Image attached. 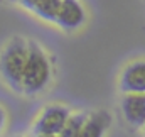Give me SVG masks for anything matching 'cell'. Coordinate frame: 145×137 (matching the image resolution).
Segmentation results:
<instances>
[{"instance_id": "cell-1", "label": "cell", "mask_w": 145, "mask_h": 137, "mask_svg": "<svg viewBox=\"0 0 145 137\" xmlns=\"http://www.w3.org/2000/svg\"><path fill=\"white\" fill-rule=\"evenodd\" d=\"M29 58V42L22 37H14L0 54V74L3 81L15 92H22L24 69Z\"/></svg>"}, {"instance_id": "cell-2", "label": "cell", "mask_w": 145, "mask_h": 137, "mask_svg": "<svg viewBox=\"0 0 145 137\" xmlns=\"http://www.w3.org/2000/svg\"><path fill=\"white\" fill-rule=\"evenodd\" d=\"M49 81H51V63L44 49L36 42H29V58L22 78V93L37 95L49 85Z\"/></svg>"}, {"instance_id": "cell-3", "label": "cell", "mask_w": 145, "mask_h": 137, "mask_svg": "<svg viewBox=\"0 0 145 137\" xmlns=\"http://www.w3.org/2000/svg\"><path fill=\"white\" fill-rule=\"evenodd\" d=\"M71 113L66 107L63 105H51L42 110V113L37 117L36 124L32 127L34 134H51V136H59L69 120Z\"/></svg>"}, {"instance_id": "cell-4", "label": "cell", "mask_w": 145, "mask_h": 137, "mask_svg": "<svg viewBox=\"0 0 145 137\" xmlns=\"http://www.w3.org/2000/svg\"><path fill=\"white\" fill-rule=\"evenodd\" d=\"M84 19H86V14L79 0H63L54 24L64 31H74L83 26Z\"/></svg>"}, {"instance_id": "cell-5", "label": "cell", "mask_w": 145, "mask_h": 137, "mask_svg": "<svg viewBox=\"0 0 145 137\" xmlns=\"http://www.w3.org/2000/svg\"><path fill=\"white\" fill-rule=\"evenodd\" d=\"M120 88L125 93H145V61H133L123 69Z\"/></svg>"}, {"instance_id": "cell-6", "label": "cell", "mask_w": 145, "mask_h": 137, "mask_svg": "<svg viewBox=\"0 0 145 137\" xmlns=\"http://www.w3.org/2000/svg\"><path fill=\"white\" fill-rule=\"evenodd\" d=\"M121 112L133 127L145 125V93H125L121 98Z\"/></svg>"}, {"instance_id": "cell-7", "label": "cell", "mask_w": 145, "mask_h": 137, "mask_svg": "<svg viewBox=\"0 0 145 137\" xmlns=\"http://www.w3.org/2000/svg\"><path fill=\"white\" fill-rule=\"evenodd\" d=\"M110 122H111V117L108 112H105V110L95 112V113L88 115L86 124H84L79 137H103L106 129L110 127Z\"/></svg>"}, {"instance_id": "cell-8", "label": "cell", "mask_w": 145, "mask_h": 137, "mask_svg": "<svg viewBox=\"0 0 145 137\" xmlns=\"http://www.w3.org/2000/svg\"><path fill=\"white\" fill-rule=\"evenodd\" d=\"M86 115L84 113H72L69 117V120L66 122L63 132L59 134V137H79L84 124H86Z\"/></svg>"}, {"instance_id": "cell-9", "label": "cell", "mask_w": 145, "mask_h": 137, "mask_svg": "<svg viewBox=\"0 0 145 137\" xmlns=\"http://www.w3.org/2000/svg\"><path fill=\"white\" fill-rule=\"evenodd\" d=\"M61 3L63 0H46L44 3H40L36 9L37 17L44 19V20H49V22H56L57 19V14H59V9H61Z\"/></svg>"}, {"instance_id": "cell-10", "label": "cell", "mask_w": 145, "mask_h": 137, "mask_svg": "<svg viewBox=\"0 0 145 137\" xmlns=\"http://www.w3.org/2000/svg\"><path fill=\"white\" fill-rule=\"evenodd\" d=\"M27 10H31V12H36V9L40 5V3H44L46 0H19Z\"/></svg>"}, {"instance_id": "cell-11", "label": "cell", "mask_w": 145, "mask_h": 137, "mask_svg": "<svg viewBox=\"0 0 145 137\" xmlns=\"http://www.w3.org/2000/svg\"><path fill=\"white\" fill-rule=\"evenodd\" d=\"M5 119H7V115H5V110L0 107V132L3 130V127H5Z\"/></svg>"}, {"instance_id": "cell-12", "label": "cell", "mask_w": 145, "mask_h": 137, "mask_svg": "<svg viewBox=\"0 0 145 137\" xmlns=\"http://www.w3.org/2000/svg\"><path fill=\"white\" fill-rule=\"evenodd\" d=\"M34 137H59V136H51V134H34Z\"/></svg>"}, {"instance_id": "cell-13", "label": "cell", "mask_w": 145, "mask_h": 137, "mask_svg": "<svg viewBox=\"0 0 145 137\" xmlns=\"http://www.w3.org/2000/svg\"><path fill=\"white\" fill-rule=\"evenodd\" d=\"M12 2H17V0H12Z\"/></svg>"}]
</instances>
